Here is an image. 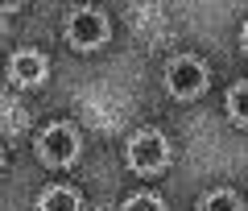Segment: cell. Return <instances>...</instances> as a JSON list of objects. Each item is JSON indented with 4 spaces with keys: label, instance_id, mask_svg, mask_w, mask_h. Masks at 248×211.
<instances>
[{
    "label": "cell",
    "instance_id": "1",
    "mask_svg": "<svg viewBox=\"0 0 248 211\" xmlns=\"http://www.w3.org/2000/svg\"><path fill=\"white\" fill-rule=\"evenodd\" d=\"M128 166L137 170V174H157V170H166L170 166V141L161 137V132H153V129H145V132H137L133 141H128Z\"/></svg>",
    "mask_w": 248,
    "mask_h": 211
},
{
    "label": "cell",
    "instance_id": "2",
    "mask_svg": "<svg viewBox=\"0 0 248 211\" xmlns=\"http://www.w3.org/2000/svg\"><path fill=\"white\" fill-rule=\"evenodd\" d=\"M66 42L75 50H99L108 42V17L99 9H75L66 17Z\"/></svg>",
    "mask_w": 248,
    "mask_h": 211
},
{
    "label": "cell",
    "instance_id": "3",
    "mask_svg": "<svg viewBox=\"0 0 248 211\" xmlns=\"http://www.w3.org/2000/svg\"><path fill=\"white\" fill-rule=\"evenodd\" d=\"M79 149H83V141H79V132L71 124H50L42 132V141H37V158L46 166H71L79 158Z\"/></svg>",
    "mask_w": 248,
    "mask_h": 211
},
{
    "label": "cell",
    "instance_id": "4",
    "mask_svg": "<svg viewBox=\"0 0 248 211\" xmlns=\"http://www.w3.org/2000/svg\"><path fill=\"white\" fill-rule=\"evenodd\" d=\"M166 87H170V96H178V99H195V96H203L207 91V66L199 58H174L170 62V70H166Z\"/></svg>",
    "mask_w": 248,
    "mask_h": 211
},
{
    "label": "cell",
    "instance_id": "5",
    "mask_svg": "<svg viewBox=\"0 0 248 211\" xmlns=\"http://www.w3.org/2000/svg\"><path fill=\"white\" fill-rule=\"evenodd\" d=\"M9 75H13V83H17V87H37V83H46L50 66H46V58H42L37 50H21V54H13Z\"/></svg>",
    "mask_w": 248,
    "mask_h": 211
},
{
    "label": "cell",
    "instance_id": "6",
    "mask_svg": "<svg viewBox=\"0 0 248 211\" xmlns=\"http://www.w3.org/2000/svg\"><path fill=\"white\" fill-rule=\"evenodd\" d=\"M37 211H83V199L71 186H50V191H42V199H37Z\"/></svg>",
    "mask_w": 248,
    "mask_h": 211
},
{
    "label": "cell",
    "instance_id": "7",
    "mask_svg": "<svg viewBox=\"0 0 248 211\" xmlns=\"http://www.w3.org/2000/svg\"><path fill=\"white\" fill-rule=\"evenodd\" d=\"M228 116L236 124H248V83H236L228 91Z\"/></svg>",
    "mask_w": 248,
    "mask_h": 211
},
{
    "label": "cell",
    "instance_id": "8",
    "mask_svg": "<svg viewBox=\"0 0 248 211\" xmlns=\"http://www.w3.org/2000/svg\"><path fill=\"white\" fill-rule=\"evenodd\" d=\"M199 211H244V203H240L232 191H211V195L203 199V207H199Z\"/></svg>",
    "mask_w": 248,
    "mask_h": 211
},
{
    "label": "cell",
    "instance_id": "9",
    "mask_svg": "<svg viewBox=\"0 0 248 211\" xmlns=\"http://www.w3.org/2000/svg\"><path fill=\"white\" fill-rule=\"evenodd\" d=\"M124 211H166V203L157 195H133V199L124 203Z\"/></svg>",
    "mask_w": 248,
    "mask_h": 211
},
{
    "label": "cell",
    "instance_id": "10",
    "mask_svg": "<svg viewBox=\"0 0 248 211\" xmlns=\"http://www.w3.org/2000/svg\"><path fill=\"white\" fill-rule=\"evenodd\" d=\"M21 4H25V0H0V13H17Z\"/></svg>",
    "mask_w": 248,
    "mask_h": 211
},
{
    "label": "cell",
    "instance_id": "11",
    "mask_svg": "<svg viewBox=\"0 0 248 211\" xmlns=\"http://www.w3.org/2000/svg\"><path fill=\"white\" fill-rule=\"evenodd\" d=\"M240 42H244V54H248V25H244V33H240Z\"/></svg>",
    "mask_w": 248,
    "mask_h": 211
},
{
    "label": "cell",
    "instance_id": "12",
    "mask_svg": "<svg viewBox=\"0 0 248 211\" xmlns=\"http://www.w3.org/2000/svg\"><path fill=\"white\" fill-rule=\"evenodd\" d=\"M0 162H4V158H0Z\"/></svg>",
    "mask_w": 248,
    "mask_h": 211
}]
</instances>
